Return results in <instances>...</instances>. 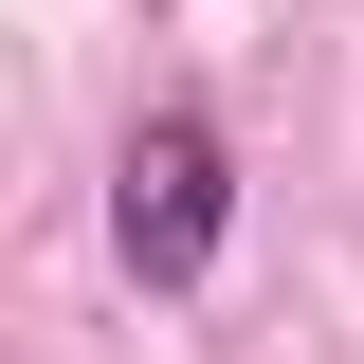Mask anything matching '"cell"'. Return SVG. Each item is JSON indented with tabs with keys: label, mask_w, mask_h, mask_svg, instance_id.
<instances>
[{
	"label": "cell",
	"mask_w": 364,
	"mask_h": 364,
	"mask_svg": "<svg viewBox=\"0 0 364 364\" xmlns=\"http://www.w3.org/2000/svg\"><path fill=\"white\" fill-rule=\"evenodd\" d=\"M219 219H237L219 128H200V109H146L128 164H109V237H128V273H146V291H200V273H219Z\"/></svg>",
	"instance_id": "cell-1"
}]
</instances>
